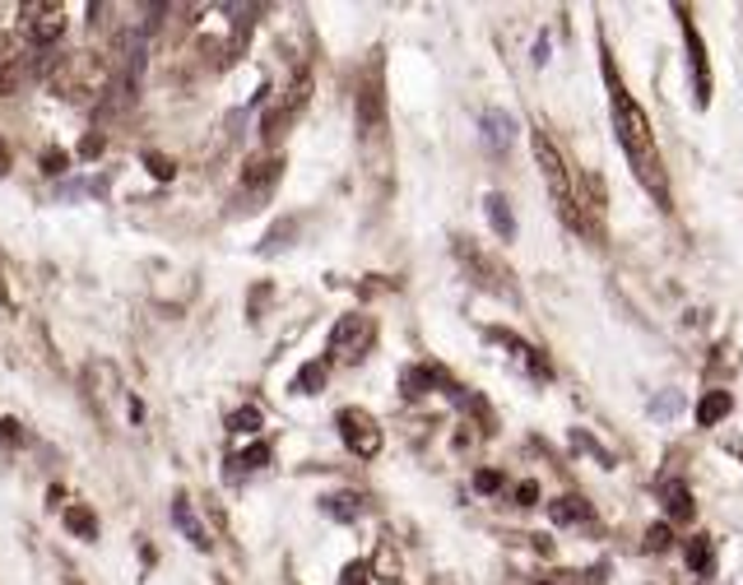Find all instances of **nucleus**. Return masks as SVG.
I'll list each match as a JSON object with an SVG mask.
<instances>
[{"instance_id": "obj_1", "label": "nucleus", "mask_w": 743, "mask_h": 585, "mask_svg": "<svg viewBox=\"0 0 743 585\" xmlns=\"http://www.w3.org/2000/svg\"><path fill=\"white\" fill-rule=\"evenodd\" d=\"M604 80H609V107H614L618 145H622V153H628L637 182L647 186L660 205H670V177H664V159H660V145H655V130L647 122V112H641L637 97L622 89L614 61H604Z\"/></svg>"}, {"instance_id": "obj_2", "label": "nucleus", "mask_w": 743, "mask_h": 585, "mask_svg": "<svg viewBox=\"0 0 743 585\" xmlns=\"http://www.w3.org/2000/svg\"><path fill=\"white\" fill-rule=\"evenodd\" d=\"M47 89L66 103H89L107 89V56L98 51H61V56H47Z\"/></svg>"}, {"instance_id": "obj_3", "label": "nucleus", "mask_w": 743, "mask_h": 585, "mask_svg": "<svg viewBox=\"0 0 743 585\" xmlns=\"http://www.w3.org/2000/svg\"><path fill=\"white\" fill-rule=\"evenodd\" d=\"M530 145H535V159H539V168H544V182H549V195L558 200L562 219L572 223V228H581V209H576V182H572V168H567L562 149L553 145V135H549V130H535V135H530Z\"/></svg>"}, {"instance_id": "obj_4", "label": "nucleus", "mask_w": 743, "mask_h": 585, "mask_svg": "<svg viewBox=\"0 0 743 585\" xmlns=\"http://www.w3.org/2000/svg\"><path fill=\"white\" fill-rule=\"evenodd\" d=\"M307 97H311V74H307V70H298V80H293V84L279 93V103L261 116V135H265V145H279L284 135L293 130V122H298V116L307 112Z\"/></svg>"}, {"instance_id": "obj_5", "label": "nucleus", "mask_w": 743, "mask_h": 585, "mask_svg": "<svg viewBox=\"0 0 743 585\" xmlns=\"http://www.w3.org/2000/svg\"><path fill=\"white\" fill-rule=\"evenodd\" d=\"M372 344H377V321L363 317V311H348V317H340L335 330H330V358H335V363L367 358Z\"/></svg>"}, {"instance_id": "obj_6", "label": "nucleus", "mask_w": 743, "mask_h": 585, "mask_svg": "<svg viewBox=\"0 0 743 585\" xmlns=\"http://www.w3.org/2000/svg\"><path fill=\"white\" fill-rule=\"evenodd\" d=\"M340 437H344V446L354 451L358 460H377L381 456V423L367 414V409H340Z\"/></svg>"}, {"instance_id": "obj_7", "label": "nucleus", "mask_w": 743, "mask_h": 585, "mask_svg": "<svg viewBox=\"0 0 743 585\" xmlns=\"http://www.w3.org/2000/svg\"><path fill=\"white\" fill-rule=\"evenodd\" d=\"M19 24H24V33L33 37V43H61V33H66V5L61 0H28L24 10H19Z\"/></svg>"}, {"instance_id": "obj_8", "label": "nucleus", "mask_w": 743, "mask_h": 585, "mask_svg": "<svg viewBox=\"0 0 743 585\" xmlns=\"http://www.w3.org/2000/svg\"><path fill=\"white\" fill-rule=\"evenodd\" d=\"M24 74H28V51L19 47V37L0 33V97L24 84Z\"/></svg>"}, {"instance_id": "obj_9", "label": "nucleus", "mask_w": 743, "mask_h": 585, "mask_svg": "<svg viewBox=\"0 0 743 585\" xmlns=\"http://www.w3.org/2000/svg\"><path fill=\"white\" fill-rule=\"evenodd\" d=\"M284 177V159H275V153H265V159H251L247 168H242V182H238V191L242 195H270V186H275Z\"/></svg>"}, {"instance_id": "obj_10", "label": "nucleus", "mask_w": 743, "mask_h": 585, "mask_svg": "<svg viewBox=\"0 0 743 585\" xmlns=\"http://www.w3.org/2000/svg\"><path fill=\"white\" fill-rule=\"evenodd\" d=\"M172 525H178V530L195 543V549H209V530H205V520L201 516H195V506H191V497L186 493H178V497H172Z\"/></svg>"}, {"instance_id": "obj_11", "label": "nucleus", "mask_w": 743, "mask_h": 585, "mask_svg": "<svg viewBox=\"0 0 743 585\" xmlns=\"http://www.w3.org/2000/svg\"><path fill=\"white\" fill-rule=\"evenodd\" d=\"M683 37H688V47H693V80H697V97L707 103L711 97V74H707V56H701V37H697V28L683 19Z\"/></svg>"}, {"instance_id": "obj_12", "label": "nucleus", "mask_w": 743, "mask_h": 585, "mask_svg": "<svg viewBox=\"0 0 743 585\" xmlns=\"http://www.w3.org/2000/svg\"><path fill=\"white\" fill-rule=\"evenodd\" d=\"M321 512H325L330 520H344V525H348V520L363 516V497H358V493H330V497L321 502Z\"/></svg>"}, {"instance_id": "obj_13", "label": "nucleus", "mask_w": 743, "mask_h": 585, "mask_svg": "<svg viewBox=\"0 0 743 585\" xmlns=\"http://www.w3.org/2000/svg\"><path fill=\"white\" fill-rule=\"evenodd\" d=\"M549 516H553V525L591 520V502H585V497H558V502H549Z\"/></svg>"}, {"instance_id": "obj_14", "label": "nucleus", "mask_w": 743, "mask_h": 585, "mask_svg": "<svg viewBox=\"0 0 743 585\" xmlns=\"http://www.w3.org/2000/svg\"><path fill=\"white\" fill-rule=\"evenodd\" d=\"M61 520H66V530H70V535H80V539H98V516L89 512V506H80V502H70Z\"/></svg>"}, {"instance_id": "obj_15", "label": "nucleus", "mask_w": 743, "mask_h": 585, "mask_svg": "<svg viewBox=\"0 0 743 585\" xmlns=\"http://www.w3.org/2000/svg\"><path fill=\"white\" fill-rule=\"evenodd\" d=\"M664 506H670L674 520H693L697 516V506H693V497H688V487L683 483H664Z\"/></svg>"}, {"instance_id": "obj_16", "label": "nucleus", "mask_w": 743, "mask_h": 585, "mask_svg": "<svg viewBox=\"0 0 743 585\" xmlns=\"http://www.w3.org/2000/svg\"><path fill=\"white\" fill-rule=\"evenodd\" d=\"M730 409H734V400L725 395V390H711V395L697 404V418H701V427H711V423H720V418H725Z\"/></svg>"}, {"instance_id": "obj_17", "label": "nucleus", "mask_w": 743, "mask_h": 585, "mask_svg": "<svg viewBox=\"0 0 743 585\" xmlns=\"http://www.w3.org/2000/svg\"><path fill=\"white\" fill-rule=\"evenodd\" d=\"M325 372H330L325 363H302L298 377H293V390H298V395H317V390L325 386Z\"/></svg>"}, {"instance_id": "obj_18", "label": "nucleus", "mask_w": 743, "mask_h": 585, "mask_svg": "<svg viewBox=\"0 0 743 585\" xmlns=\"http://www.w3.org/2000/svg\"><path fill=\"white\" fill-rule=\"evenodd\" d=\"M483 130H488V145H498V149L512 145V116L488 112V116H483Z\"/></svg>"}, {"instance_id": "obj_19", "label": "nucleus", "mask_w": 743, "mask_h": 585, "mask_svg": "<svg viewBox=\"0 0 743 585\" xmlns=\"http://www.w3.org/2000/svg\"><path fill=\"white\" fill-rule=\"evenodd\" d=\"M488 219H493V228L502 232V238H516L512 209H506V200H502V195H488Z\"/></svg>"}, {"instance_id": "obj_20", "label": "nucleus", "mask_w": 743, "mask_h": 585, "mask_svg": "<svg viewBox=\"0 0 743 585\" xmlns=\"http://www.w3.org/2000/svg\"><path fill=\"white\" fill-rule=\"evenodd\" d=\"M261 423H265V418H261V409H256V404H242L238 414L228 418V427H232V433H256Z\"/></svg>"}, {"instance_id": "obj_21", "label": "nucleus", "mask_w": 743, "mask_h": 585, "mask_svg": "<svg viewBox=\"0 0 743 585\" xmlns=\"http://www.w3.org/2000/svg\"><path fill=\"white\" fill-rule=\"evenodd\" d=\"M358 116H363V126H372V122L381 116V93H377V84L363 89V97H358Z\"/></svg>"}, {"instance_id": "obj_22", "label": "nucleus", "mask_w": 743, "mask_h": 585, "mask_svg": "<svg viewBox=\"0 0 743 585\" xmlns=\"http://www.w3.org/2000/svg\"><path fill=\"white\" fill-rule=\"evenodd\" d=\"M442 377L437 372H427V367H414V372H404V395H423L427 386H437Z\"/></svg>"}, {"instance_id": "obj_23", "label": "nucleus", "mask_w": 743, "mask_h": 585, "mask_svg": "<svg viewBox=\"0 0 743 585\" xmlns=\"http://www.w3.org/2000/svg\"><path fill=\"white\" fill-rule=\"evenodd\" d=\"M265 460H270V441H256V446H247V451L232 460V464H242V470H261Z\"/></svg>"}, {"instance_id": "obj_24", "label": "nucleus", "mask_w": 743, "mask_h": 585, "mask_svg": "<svg viewBox=\"0 0 743 585\" xmlns=\"http://www.w3.org/2000/svg\"><path fill=\"white\" fill-rule=\"evenodd\" d=\"M145 168H149L159 182H172V177H178V163L163 159V153H145Z\"/></svg>"}, {"instance_id": "obj_25", "label": "nucleus", "mask_w": 743, "mask_h": 585, "mask_svg": "<svg viewBox=\"0 0 743 585\" xmlns=\"http://www.w3.org/2000/svg\"><path fill=\"white\" fill-rule=\"evenodd\" d=\"M688 562L697 572H707L711 567V549H707V539H693V549H688Z\"/></svg>"}, {"instance_id": "obj_26", "label": "nucleus", "mask_w": 743, "mask_h": 585, "mask_svg": "<svg viewBox=\"0 0 743 585\" xmlns=\"http://www.w3.org/2000/svg\"><path fill=\"white\" fill-rule=\"evenodd\" d=\"M0 441H5V446L24 441V427H19V418H0Z\"/></svg>"}, {"instance_id": "obj_27", "label": "nucleus", "mask_w": 743, "mask_h": 585, "mask_svg": "<svg viewBox=\"0 0 743 585\" xmlns=\"http://www.w3.org/2000/svg\"><path fill=\"white\" fill-rule=\"evenodd\" d=\"M475 487H479V493H498V487H502V474L479 470V474H475Z\"/></svg>"}, {"instance_id": "obj_28", "label": "nucleus", "mask_w": 743, "mask_h": 585, "mask_svg": "<svg viewBox=\"0 0 743 585\" xmlns=\"http://www.w3.org/2000/svg\"><path fill=\"white\" fill-rule=\"evenodd\" d=\"M340 581H344V585H367V567H363V562H348Z\"/></svg>"}, {"instance_id": "obj_29", "label": "nucleus", "mask_w": 743, "mask_h": 585, "mask_svg": "<svg viewBox=\"0 0 743 585\" xmlns=\"http://www.w3.org/2000/svg\"><path fill=\"white\" fill-rule=\"evenodd\" d=\"M66 163H70V159H66L61 149H56V153H47V159H43V172H52V177H56V172H66Z\"/></svg>"}, {"instance_id": "obj_30", "label": "nucleus", "mask_w": 743, "mask_h": 585, "mask_svg": "<svg viewBox=\"0 0 743 585\" xmlns=\"http://www.w3.org/2000/svg\"><path fill=\"white\" fill-rule=\"evenodd\" d=\"M80 153H84V159H93V153H103V135H84Z\"/></svg>"}, {"instance_id": "obj_31", "label": "nucleus", "mask_w": 743, "mask_h": 585, "mask_svg": "<svg viewBox=\"0 0 743 585\" xmlns=\"http://www.w3.org/2000/svg\"><path fill=\"white\" fill-rule=\"evenodd\" d=\"M664 539H670V530H664V525H655V530L647 535V549H664Z\"/></svg>"}, {"instance_id": "obj_32", "label": "nucleus", "mask_w": 743, "mask_h": 585, "mask_svg": "<svg viewBox=\"0 0 743 585\" xmlns=\"http://www.w3.org/2000/svg\"><path fill=\"white\" fill-rule=\"evenodd\" d=\"M516 497H521L525 506H530V502L539 497V487H535V483H521V487H516Z\"/></svg>"}, {"instance_id": "obj_33", "label": "nucleus", "mask_w": 743, "mask_h": 585, "mask_svg": "<svg viewBox=\"0 0 743 585\" xmlns=\"http://www.w3.org/2000/svg\"><path fill=\"white\" fill-rule=\"evenodd\" d=\"M10 172V153H5V145H0V177Z\"/></svg>"}]
</instances>
